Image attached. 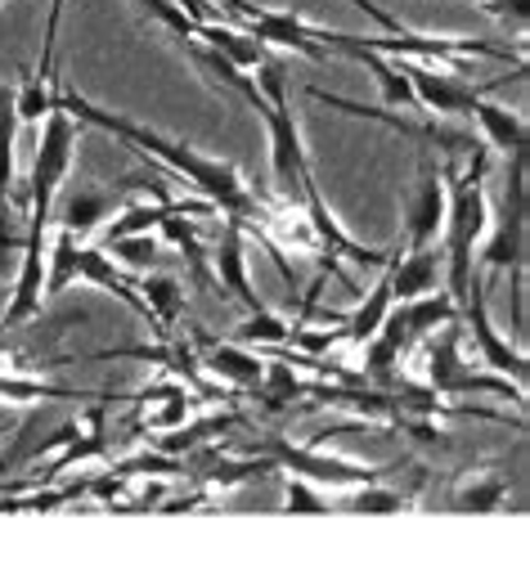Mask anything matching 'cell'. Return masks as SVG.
Masks as SVG:
<instances>
[{
  "mask_svg": "<svg viewBox=\"0 0 530 566\" xmlns=\"http://www.w3.org/2000/svg\"><path fill=\"white\" fill-rule=\"evenodd\" d=\"M185 32H194L198 41H207L216 54H225L235 67H257L261 59H266V41L261 36H252L248 28H239V23H230V19H211V23H189ZM180 32V36H185Z\"/></svg>",
  "mask_w": 530,
  "mask_h": 566,
  "instance_id": "ac0fdd59",
  "label": "cell"
},
{
  "mask_svg": "<svg viewBox=\"0 0 530 566\" xmlns=\"http://www.w3.org/2000/svg\"><path fill=\"white\" fill-rule=\"evenodd\" d=\"M477 6H486L503 28H512L517 36H526V19H530V0H477Z\"/></svg>",
  "mask_w": 530,
  "mask_h": 566,
  "instance_id": "4dcf8cb0",
  "label": "cell"
},
{
  "mask_svg": "<svg viewBox=\"0 0 530 566\" xmlns=\"http://www.w3.org/2000/svg\"><path fill=\"white\" fill-rule=\"evenodd\" d=\"M283 513H329V500L311 485V481H301V476H288L283 481Z\"/></svg>",
  "mask_w": 530,
  "mask_h": 566,
  "instance_id": "f546056e",
  "label": "cell"
},
{
  "mask_svg": "<svg viewBox=\"0 0 530 566\" xmlns=\"http://www.w3.org/2000/svg\"><path fill=\"white\" fill-rule=\"evenodd\" d=\"M54 104L67 108L72 117L86 122V126H100V130L117 135L122 145H131V149H139V154H148V158H158V163H163L172 176H180L198 198H207V202L220 211V217H239V221H248V226H257V221L266 217V207H270L274 193H257V189L239 176L235 163L211 158V154H198L194 145H185V139L163 135V130L144 126V122L126 117V113L100 108V104H91L82 91H72V86H63V82L54 86Z\"/></svg>",
  "mask_w": 530,
  "mask_h": 566,
  "instance_id": "6da1fadb",
  "label": "cell"
},
{
  "mask_svg": "<svg viewBox=\"0 0 530 566\" xmlns=\"http://www.w3.org/2000/svg\"><path fill=\"white\" fill-rule=\"evenodd\" d=\"M418 485H423V481H414L409 490L383 485V481H364V485L342 490L337 509H342V513H405V509H414V500H418Z\"/></svg>",
  "mask_w": 530,
  "mask_h": 566,
  "instance_id": "44dd1931",
  "label": "cell"
},
{
  "mask_svg": "<svg viewBox=\"0 0 530 566\" xmlns=\"http://www.w3.org/2000/svg\"><path fill=\"white\" fill-rule=\"evenodd\" d=\"M243 248H248V221L225 217V221H220V234H216V252H211V279H216L220 293H230L248 315H257V311H266V302L257 297L252 279H248V256H243Z\"/></svg>",
  "mask_w": 530,
  "mask_h": 566,
  "instance_id": "4fadbf2b",
  "label": "cell"
},
{
  "mask_svg": "<svg viewBox=\"0 0 530 566\" xmlns=\"http://www.w3.org/2000/svg\"><path fill=\"white\" fill-rule=\"evenodd\" d=\"M346 6H351V10H360L364 19H373V23H377V28H383V32H401V23H396L392 14H383V10H377V6H373V0H346Z\"/></svg>",
  "mask_w": 530,
  "mask_h": 566,
  "instance_id": "1f68e13d",
  "label": "cell"
},
{
  "mask_svg": "<svg viewBox=\"0 0 530 566\" xmlns=\"http://www.w3.org/2000/svg\"><path fill=\"white\" fill-rule=\"evenodd\" d=\"M477 270L481 274H512V328L517 337L526 333V306H521V289H526V154H512L508 163V185L495 211V234L477 243Z\"/></svg>",
  "mask_w": 530,
  "mask_h": 566,
  "instance_id": "5b68a950",
  "label": "cell"
},
{
  "mask_svg": "<svg viewBox=\"0 0 530 566\" xmlns=\"http://www.w3.org/2000/svg\"><path fill=\"white\" fill-rule=\"evenodd\" d=\"M139 297L148 306V324H154V333H172L176 319L185 315V289H180V279H172V274L148 270L139 279Z\"/></svg>",
  "mask_w": 530,
  "mask_h": 566,
  "instance_id": "7402d4cb",
  "label": "cell"
},
{
  "mask_svg": "<svg viewBox=\"0 0 530 566\" xmlns=\"http://www.w3.org/2000/svg\"><path fill=\"white\" fill-rule=\"evenodd\" d=\"M113 391H82V387H63V382H45L32 374H0V400L6 405H45V400H100Z\"/></svg>",
  "mask_w": 530,
  "mask_h": 566,
  "instance_id": "ffe728a7",
  "label": "cell"
},
{
  "mask_svg": "<svg viewBox=\"0 0 530 566\" xmlns=\"http://www.w3.org/2000/svg\"><path fill=\"white\" fill-rule=\"evenodd\" d=\"M440 226H445V171L423 154L418 180L405 193V252L440 248Z\"/></svg>",
  "mask_w": 530,
  "mask_h": 566,
  "instance_id": "30bf717a",
  "label": "cell"
},
{
  "mask_svg": "<svg viewBox=\"0 0 530 566\" xmlns=\"http://www.w3.org/2000/svg\"><path fill=\"white\" fill-rule=\"evenodd\" d=\"M126 274H148V270H158L163 265V243L154 239V234H117V239H108V243H100Z\"/></svg>",
  "mask_w": 530,
  "mask_h": 566,
  "instance_id": "484cf974",
  "label": "cell"
},
{
  "mask_svg": "<svg viewBox=\"0 0 530 566\" xmlns=\"http://www.w3.org/2000/svg\"><path fill=\"white\" fill-rule=\"evenodd\" d=\"M41 145H37V163H32V180H28V234L45 239L50 234V211H54V193L72 171V154H77V122L67 108L45 113Z\"/></svg>",
  "mask_w": 530,
  "mask_h": 566,
  "instance_id": "52a82bcc",
  "label": "cell"
},
{
  "mask_svg": "<svg viewBox=\"0 0 530 566\" xmlns=\"http://www.w3.org/2000/svg\"><path fill=\"white\" fill-rule=\"evenodd\" d=\"M139 176L122 180V185H59L54 193V211H50V226H63L77 239H86L100 221H108L113 211L126 202V189L135 185Z\"/></svg>",
  "mask_w": 530,
  "mask_h": 566,
  "instance_id": "8fae6325",
  "label": "cell"
},
{
  "mask_svg": "<svg viewBox=\"0 0 530 566\" xmlns=\"http://www.w3.org/2000/svg\"><path fill=\"white\" fill-rule=\"evenodd\" d=\"M54 77H41V73H32V77H23V86L14 91V108H19V126H41L45 122V113H54L59 104H54Z\"/></svg>",
  "mask_w": 530,
  "mask_h": 566,
  "instance_id": "4316f807",
  "label": "cell"
},
{
  "mask_svg": "<svg viewBox=\"0 0 530 566\" xmlns=\"http://www.w3.org/2000/svg\"><path fill=\"white\" fill-rule=\"evenodd\" d=\"M14 139H19V108H14V91L0 82V202H28V189H19L14 180Z\"/></svg>",
  "mask_w": 530,
  "mask_h": 566,
  "instance_id": "cb8c5ba5",
  "label": "cell"
},
{
  "mask_svg": "<svg viewBox=\"0 0 530 566\" xmlns=\"http://www.w3.org/2000/svg\"><path fill=\"white\" fill-rule=\"evenodd\" d=\"M508 500V481L495 472H468L449 485V509L454 513H499Z\"/></svg>",
  "mask_w": 530,
  "mask_h": 566,
  "instance_id": "603a6c76",
  "label": "cell"
},
{
  "mask_svg": "<svg viewBox=\"0 0 530 566\" xmlns=\"http://www.w3.org/2000/svg\"><path fill=\"white\" fill-rule=\"evenodd\" d=\"M257 67H261V77L248 82L243 104L257 108V117L266 122V135H270V180H274L270 193L283 202H301V185L315 171H311V154L301 145V126L288 104V67H283V59H270V54Z\"/></svg>",
  "mask_w": 530,
  "mask_h": 566,
  "instance_id": "3957f363",
  "label": "cell"
},
{
  "mask_svg": "<svg viewBox=\"0 0 530 566\" xmlns=\"http://www.w3.org/2000/svg\"><path fill=\"white\" fill-rule=\"evenodd\" d=\"M194 405L198 396L180 382V378H154L148 387L135 391V413H131V432H148V437H158V432H172L180 428V422L194 418Z\"/></svg>",
  "mask_w": 530,
  "mask_h": 566,
  "instance_id": "5bb4252c",
  "label": "cell"
},
{
  "mask_svg": "<svg viewBox=\"0 0 530 566\" xmlns=\"http://www.w3.org/2000/svg\"><path fill=\"white\" fill-rule=\"evenodd\" d=\"M423 382L432 396H445V400L490 391V396H508L517 409H526V387H517L503 374H477L464 360V324L459 319H449L423 337Z\"/></svg>",
  "mask_w": 530,
  "mask_h": 566,
  "instance_id": "8992f818",
  "label": "cell"
},
{
  "mask_svg": "<svg viewBox=\"0 0 530 566\" xmlns=\"http://www.w3.org/2000/svg\"><path fill=\"white\" fill-rule=\"evenodd\" d=\"M392 274V302H414V297H427L440 289L445 279V256L440 248H418V252H405L387 265Z\"/></svg>",
  "mask_w": 530,
  "mask_h": 566,
  "instance_id": "e0dca14e",
  "label": "cell"
},
{
  "mask_svg": "<svg viewBox=\"0 0 530 566\" xmlns=\"http://www.w3.org/2000/svg\"><path fill=\"white\" fill-rule=\"evenodd\" d=\"M468 117H477L481 145H486V149H499V154H508V158H512V154H526V117H521V113L499 108V104H490V99L481 95Z\"/></svg>",
  "mask_w": 530,
  "mask_h": 566,
  "instance_id": "d6986e66",
  "label": "cell"
},
{
  "mask_svg": "<svg viewBox=\"0 0 530 566\" xmlns=\"http://www.w3.org/2000/svg\"><path fill=\"white\" fill-rule=\"evenodd\" d=\"M28 248V221H14V202H0V274Z\"/></svg>",
  "mask_w": 530,
  "mask_h": 566,
  "instance_id": "f1b7e54d",
  "label": "cell"
},
{
  "mask_svg": "<svg viewBox=\"0 0 530 566\" xmlns=\"http://www.w3.org/2000/svg\"><path fill=\"white\" fill-rule=\"evenodd\" d=\"M337 54L364 63L368 73L377 77V86H383V99H387L392 108H418L414 86H409V77H405V63H396V59H387V54H377V50H337Z\"/></svg>",
  "mask_w": 530,
  "mask_h": 566,
  "instance_id": "d4e9b609",
  "label": "cell"
},
{
  "mask_svg": "<svg viewBox=\"0 0 530 566\" xmlns=\"http://www.w3.org/2000/svg\"><path fill=\"white\" fill-rule=\"evenodd\" d=\"M194 346H198V365L207 378L235 387V391H261L266 382V360L257 350H248L243 342H220V337H207V333H194Z\"/></svg>",
  "mask_w": 530,
  "mask_h": 566,
  "instance_id": "9a60e30c",
  "label": "cell"
},
{
  "mask_svg": "<svg viewBox=\"0 0 530 566\" xmlns=\"http://www.w3.org/2000/svg\"><path fill=\"white\" fill-rule=\"evenodd\" d=\"M459 315H464V324L472 328V346H477L481 365H486L490 374H503V378H512L517 387H526L530 360H526L521 346H512L508 337H499V328H495V319H490V306H486V274H481V270H477L472 283H468V293H464V302H459Z\"/></svg>",
  "mask_w": 530,
  "mask_h": 566,
  "instance_id": "9c48e42d",
  "label": "cell"
},
{
  "mask_svg": "<svg viewBox=\"0 0 530 566\" xmlns=\"http://www.w3.org/2000/svg\"><path fill=\"white\" fill-rule=\"evenodd\" d=\"M401 63H405V77H409V86H414L418 108L440 113V117H468L472 104L490 91V86L464 82L459 67H440V63L427 67V63H409V59H401Z\"/></svg>",
  "mask_w": 530,
  "mask_h": 566,
  "instance_id": "7c38bea8",
  "label": "cell"
},
{
  "mask_svg": "<svg viewBox=\"0 0 530 566\" xmlns=\"http://www.w3.org/2000/svg\"><path fill=\"white\" fill-rule=\"evenodd\" d=\"M445 171V226H440V256H445V293L464 302L468 283L477 274V243L490 230V198H486V171L490 149L477 145L468 167H440Z\"/></svg>",
  "mask_w": 530,
  "mask_h": 566,
  "instance_id": "7a4b0ae2",
  "label": "cell"
},
{
  "mask_svg": "<svg viewBox=\"0 0 530 566\" xmlns=\"http://www.w3.org/2000/svg\"><path fill=\"white\" fill-rule=\"evenodd\" d=\"M292 319H283V315H274V311H257V315H248L235 333H230V342H243V346H288L292 342Z\"/></svg>",
  "mask_w": 530,
  "mask_h": 566,
  "instance_id": "83f0119b",
  "label": "cell"
},
{
  "mask_svg": "<svg viewBox=\"0 0 530 566\" xmlns=\"http://www.w3.org/2000/svg\"><path fill=\"white\" fill-rule=\"evenodd\" d=\"M45 239H32L28 234V248L19 256V279H14V297L6 306V315H0V342H6L14 328H23L32 315H41V302H45Z\"/></svg>",
  "mask_w": 530,
  "mask_h": 566,
  "instance_id": "2e32d148",
  "label": "cell"
},
{
  "mask_svg": "<svg viewBox=\"0 0 530 566\" xmlns=\"http://www.w3.org/2000/svg\"><path fill=\"white\" fill-rule=\"evenodd\" d=\"M72 279H86L95 289H104L108 297H117L126 311H135L139 319H148V306L139 297V283L104 252L91 248L86 239H77L63 226H50V243H45V297H59Z\"/></svg>",
  "mask_w": 530,
  "mask_h": 566,
  "instance_id": "277c9868",
  "label": "cell"
},
{
  "mask_svg": "<svg viewBox=\"0 0 530 566\" xmlns=\"http://www.w3.org/2000/svg\"><path fill=\"white\" fill-rule=\"evenodd\" d=\"M261 454L274 459V468L311 481V485H329V490H351V485H364V481H383L387 472H396L401 463H355V459H337L320 446H292L283 437H266L261 441Z\"/></svg>",
  "mask_w": 530,
  "mask_h": 566,
  "instance_id": "ba28073f",
  "label": "cell"
}]
</instances>
